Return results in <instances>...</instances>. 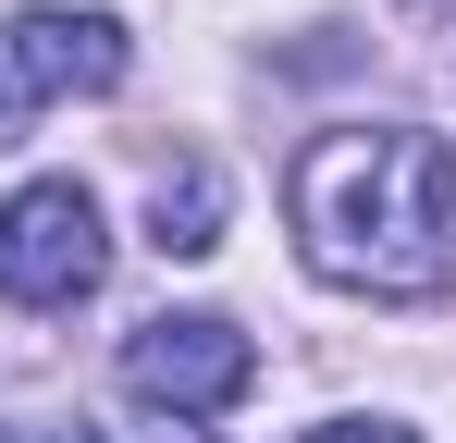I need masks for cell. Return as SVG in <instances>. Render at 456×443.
Returning <instances> with one entry per match:
<instances>
[{
  "mask_svg": "<svg viewBox=\"0 0 456 443\" xmlns=\"http://www.w3.org/2000/svg\"><path fill=\"white\" fill-rule=\"evenodd\" d=\"M12 111H25V99H12V74H0V148H12Z\"/></svg>",
  "mask_w": 456,
  "mask_h": 443,
  "instance_id": "obj_8",
  "label": "cell"
},
{
  "mask_svg": "<svg viewBox=\"0 0 456 443\" xmlns=\"http://www.w3.org/2000/svg\"><path fill=\"white\" fill-rule=\"evenodd\" d=\"M0 74H12V99H111L124 86V25L111 12H12Z\"/></svg>",
  "mask_w": 456,
  "mask_h": 443,
  "instance_id": "obj_4",
  "label": "cell"
},
{
  "mask_svg": "<svg viewBox=\"0 0 456 443\" xmlns=\"http://www.w3.org/2000/svg\"><path fill=\"white\" fill-rule=\"evenodd\" d=\"M149 246L160 259H210V246H223V173H210V160H173L149 185Z\"/></svg>",
  "mask_w": 456,
  "mask_h": 443,
  "instance_id": "obj_5",
  "label": "cell"
},
{
  "mask_svg": "<svg viewBox=\"0 0 456 443\" xmlns=\"http://www.w3.org/2000/svg\"><path fill=\"white\" fill-rule=\"evenodd\" d=\"M99 259H111V234H99V197H86L75 173L0 197V295L12 308H75L99 284Z\"/></svg>",
  "mask_w": 456,
  "mask_h": 443,
  "instance_id": "obj_2",
  "label": "cell"
},
{
  "mask_svg": "<svg viewBox=\"0 0 456 443\" xmlns=\"http://www.w3.org/2000/svg\"><path fill=\"white\" fill-rule=\"evenodd\" d=\"M308 443H419V431H407V419H321Z\"/></svg>",
  "mask_w": 456,
  "mask_h": 443,
  "instance_id": "obj_6",
  "label": "cell"
},
{
  "mask_svg": "<svg viewBox=\"0 0 456 443\" xmlns=\"http://www.w3.org/2000/svg\"><path fill=\"white\" fill-rule=\"evenodd\" d=\"M247 382H259V345L234 333L223 308H160V320H136V333H124V394H136V407L223 419Z\"/></svg>",
  "mask_w": 456,
  "mask_h": 443,
  "instance_id": "obj_3",
  "label": "cell"
},
{
  "mask_svg": "<svg viewBox=\"0 0 456 443\" xmlns=\"http://www.w3.org/2000/svg\"><path fill=\"white\" fill-rule=\"evenodd\" d=\"M297 246L346 295H444L456 284V148L419 124H333L297 148Z\"/></svg>",
  "mask_w": 456,
  "mask_h": 443,
  "instance_id": "obj_1",
  "label": "cell"
},
{
  "mask_svg": "<svg viewBox=\"0 0 456 443\" xmlns=\"http://www.w3.org/2000/svg\"><path fill=\"white\" fill-rule=\"evenodd\" d=\"M0 443H99V431H75V419H12Z\"/></svg>",
  "mask_w": 456,
  "mask_h": 443,
  "instance_id": "obj_7",
  "label": "cell"
}]
</instances>
